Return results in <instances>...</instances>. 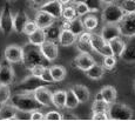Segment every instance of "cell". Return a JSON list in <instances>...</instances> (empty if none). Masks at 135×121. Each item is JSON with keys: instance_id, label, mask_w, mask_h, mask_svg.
<instances>
[{"instance_id": "obj_1", "label": "cell", "mask_w": 135, "mask_h": 121, "mask_svg": "<svg viewBox=\"0 0 135 121\" xmlns=\"http://www.w3.org/2000/svg\"><path fill=\"white\" fill-rule=\"evenodd\" d=\"M9 102H11L18 110L28 112V113L44 107L42 105L35 99L34 94L28 93V92H20V93L13 94L11 96V99H9Z\"/></svg>"}, {"instance_id": "obj_2", "label": "cell", "mask_w": 135, "mask_h": 121, "mask_svg": "<svg viewBox=\"0 0 135 121\" xmlns=\"http://www.w3.org/2000/svg\"><path fill=\"white\" fill-rule=\"evenodd\" d=\"M47 62L48 60L44 56V54L40 50V46L33 45L31 42H28L27 45L24 46V60H22V64L27 69H31L35 65H39V64L46 65Z\"/></svg>"}, {"instance_id": "obj_3", "label": "cell", "mask_w": 135, "mask_h": 121, "mask_svg": "<svg viewBox=\"0 0 135 121\" xmlns=\"http://www.w3.org/2000/svg\"><path fill=\"white\" fill-rule=\"evenodd\" d=\"M124 12L116 2L107 4L101 12V19L103 24H119L123 18Z\"/></svg>"}, {"instance_id": "obj_4", "label": "cell", "mask_w": 135, "mask_h": 121, "mask_svg": "<svg viewBox=\"0 0 135 121\" xmlns=\"http://www.w3.org/2000/svg\"><path fill=\"white\" fill-rule=\"evenodd\" d=\"M108 117L109 120H131L133 119V110L129 106L120 102H113L108 107Z\"/></svg>"}, {"instance_id": "obj_5", "label": "cell", "mask_w": 135, "mask_h": 121, "mask_svg": "<svg viewBox=\"0 0 135 121\" xmlns=\"http://www.w3.org/2000/svg\"><path fill=\"white\" fill-rule=\"evenodd\" d=\"M46 84H47V82L44 81L40 76L31 74V75L26 76L21 82L15 85V86L13 87V89H14V91H20V92L34 93L35 89L39 88V87H41V86H46Z\"/></svg>"}, {"instance_id": "obj_6", "label": "cell", "mask_w": 135, "mask_h": 121, "mask_svg": "<svg viewBox=\"0 0 135 121\" xmlns=\"http://www.w3.org/2000/svg\"><path fill=\"white\" fill-rule=\"evenodd\" d=\"M121 35L124 38H132L135 35V12L124 13L123 18L119 22Z\"/></svg>"}, {"instance_id": "obj_7", "label": "cell", "mask_w": 135, "mask_h": 121, "mask_svg": "<svg viewBox=\"0 0 135 121\" xmlns=\"http://www.w3.org/2000/svg\"><path fill=\"white\" fill-rule=\"evenodd\" d=\"M13 18H14V15L12 14L11 7L8 4H6L1 11V15H0V31L5 35H8L12 31H14Z\"/></svg>"}, {"instance_id": "obj_8", "label": "cell", "mask_w": 135, "mask_h": 121, "mask_svg": "<svg viewBox=\"0 0 135 121\" xmlns=\"http://www.w3.org/2000/svg\"><path fill=\"white\" fill-rule=\"evenodd\" d=\"M4 56L11 64L22 62V60H24V47H20L18 45L7 46L4 51Z\"/></svg>"}, {"instance_id": "obj_9", "label": "cell", "mask_w": 135, "mask_h": 121, "mask_svg": "<svg viewBox=\"0 0 135 121\" xmlns=\"http://www.w3.org/2000/svg\"><path fill=\"white\" fill-rule=\"evenodd\" d=\"M14 69L12 67V64L7 61L6 59L0 62V84L11 86L14 81Z\"/></svg>"}, {"instance_id": "obj_10", "label": "cell", "mask_w": 135, "mask_h": 121, "mask_svg": "<svg viewBox=\"0 0 135 121\" xmlns=\"http://www.w3.org/2000/svg\"><path fill=\"white\" fill-rule=\"evenodd\" d=\"M95 64V60L89 52H80L73 60V66L82 72H86L88 68H90Z\"/></svg>"}, {"instance_id": "obj_11", "label": "cell", "mask_w": 135, "mask_h": 121, "mask_svg": "<svg viewBox=\"0 0 135 121\" xmlns=\"http://www.w3.org/2000/svg\"><path fill=\"white\" fill-rule=\"evenodd\" d=\"M40 50L42 52L44 56L48 60V62H53L59 56V47L56 41H52L47 39L42 45H40Z\"/></svg>"}, {"instance_id": "obj_12", "label": "cell", "mask_w": 135, "mask_h": 121, "mask_svg": "<svg viewBox=\"0 0 135 121\" xmlns=\"http://www.w3.org/2000/svg\"><path fill=\"white\" fill-rule=\"evenodd\" d=\"M33 94H34L35 99H37L44 107H49L53 105V101H52V95H53V93L51 92L49 87L41 86L35 89Z\"/></svg>"}, {"instance_id": "obj_13", "label": "cell", "mask_w": 135, "mask_h": 121, "mask_svg": "<svg viewBox=\"0 0 135 121\" xmlns=\"http://www.w3.org/2000/svg\"><path fill=\"white\" fill-rule=\"evenodd\" d=\"M101 35L105 39L106 42H109L115 38L121 37V32H120V27L118 24H105L101 30Z\"/></svg>"}, {"instance_id": "obj_14", "label": "cell", "mask_w": 135, "mask_h": 121, "mask_svg": "<svg viewBox=\"0 0 135 121\" xmlns=\"http://www.w3.org/2000/svg\"><path fill=\"white\" fill-rule=\"evenodd\" d=\"M120 59L128 64L135 62V35L129 38V40L126 42V47H124Z\"/></svg>"}, {"instance_id": "obj_15", "label": "cell", "mask_w": 135, "mask_h": 121, "mask_svg": "<svg viewBox=\"0 0 135 121\" xmlns=\"http://www.w3.org/2000/svg\"><path fill=\"white\" fill-rule=\"evenodd\" d=\"M40 9L48 12L49 14H52L55 19H60L62 18V12H64V5L61 4L59 0H51L47 4H45Z\"/></svg>"}, {"instance_id": "obj_16", "label": "cell", "mask_w": 135, "mask_h": 121, "mask_svg": "<svg viewBox=\"0 0 135 121\" xmlns=\"http://www.w3.org/2000/svg\"><path fill=\"white\" fill-rule=\"evenodd\" d=\"M34 20L38 24L39 28H44V30H45L46 27H48L49 25H52L54 21H55V18H54L52 14H49L48 12L44 11V9H38Z\"/></svg>"}, {"instance_id": "obj_17", "label": "cell", "mask_w": 135, "mask_h": 121, "mask_svg": "<svg viewBox=\"0 0 135 121\" xmlns=\"http://www.w3.org/2000/svg\"><path fill=\"white\" fill-rule=\"evenodd\" d=\"M18 112L11 102L0 105V120H15L18 119Z\"/></svg>"}, {"instance_id": "obj_18", "label": "cell", "mask_w": 135, "mask_h": 121, "mask_svg": "<svg viewBox=\"0 0 135 121\" xmlns=\"http://www.w3.org/2000/svg\"><path fill=\"white\" fill-rule=\"evenodd\" d=\"M90 37H92V33H89V31H85L78 37L76 47L80 52H93L92 45H90Z\"/></svg>"}, {"instance_id": "obj_19", "label": "cell", "mask_w": 135, "mask_h": 121, "mask_svg": "<svg viewBox=\"0 0 135 121\" xmlns=\"http://www.w3.org/2000/svg\"><path fill=\"white\" fill-rule=\"evenodd\" d=\"M78 35H75L71 30H62L60 38H59V43L62 47H68L76 42Z\"/></svg>"}, {"instance_id": "obj_20", "label": "cell", "mask_w": 135, "mask_h": 121, "mask_svg": "<svg viewBox=\"0 0 135 121\" xmlns=\"http://www.w3.org/2000/svg\"><path fill=\"white\" fill-rule=\"evenodd\" d=\"M30 20V18L27 17V14L24 11L18 12L13 18V26H14V31L17 33H22L24 32V27L27 24V21Z\"/></svg>"}, {"instance_id": "obj_21", "label": "cell", "mask_w": 135, "mask_h": 121, "mask_svg": "<svg viewBox=\"0 0 135 121\" xmlns=\"http://www.w3.org/2000/svg\"><path fill=\"white\" fill-rule=\"evenodd\" d=\"M105 72H106V68L103 67L102 65H99V64L95 62L92 67L88 68L87 71L85 72V74H86V76L89 78L90 80H100L101 78H103Z\"/></svg>"}, {"instance_id": "obj_22", "label": "cell", "mask_w": 135, "mask_h": 121, "mask_svg": "<svg viewBox=\"0 0 135 121\" xmlns=\"http://www.w3.org/2000/svg\"><path fill=\"white\" fill-rule=\"evenodd\" d=\"M61 32H62V26L55 21H54L52 25H49L48 27L45 28L46 38H47L48 40H52V41H59Z\"/></svg>"}, {"instance_id": "obj_23", "label": "cell", "mask_w": 135, "mask_h": 121, "mask_svg": "<svg viewBox=\"0 0 135 121\" xmlns=\"http://www.w3.org/2000/svg\"><path fill=\"white\" fill-rule=\"evenodd\" d=\"M72 89H73L75 95L78 96L80 104H86L88 100H89L90 92L86 86H84V85H74V86L72 87Z\"/></svg>"}, {"instance_id": "obj_24", "label": "cell", "mask_w": 135, "mask_h": 121, "mask_svg": "<svg viewBox=\"0 0 135 121\" xmlns=\"http://www.w3.org/2000/svg\"><path fill=\"white\" fill-rule=\"evenodd\" d=\"M52 101H53V106H55L56 108H59V109L66 108V91H64V89H58V91L53 92Z\"/></svg>"}, {"instance_id": "obj_25", "label": "cell", "mask_w": 135, "mask_h": 121, "mask_svg": "<svg viewBox=\"0 0 135 121\" xmlns=\"http://www.w3.org/2000/svg\"><path fill=\"white\" fill-rule=\"evenodd\" d=\"M100 92H101V94H102V96H103V100H105L106 102H108L109 105L116 101L118 93H116L115 87L107 85V86H103L102 88L100 89Z\"/></svg>"}, {"instance_id": "obj_26", "label": "cell", "mask_w": 135, "mask_h": 121, "mask_svg": "<svg viewBox=\"0 0 135 121\" xmlns=\"http://www.w3.org/2000/svg\"><path fill=\"white\" fill-rule=\"evenodd\" d=\"M46 40H47V38H46V33L44 28H38L34 33L28 35V42L33 43V45H37V46L42 45Z\"/></svg>"}, {"instance_id": "obj_27", "label": "cell", "mask_w": 135, "mask_h": 121, "mask_svg": "<svg viewBox=\"0 0 135 121\" xmlns=\"http://www.w3.org/2000/svg\"><path fill=\"white\" fill-rule=\"evenodd\" d=\"M51 69V73H52V76L54 79V82H60L62 81L65 78H66V68L61 65H53L49 67Z\"/></svg>"}, {"instance_id": "obj_28", "label": "cell", "mask_w": 135, "mask_h": 121, "mask_svg": "<svg viewBox=\"0 0 135 121\" xmlns=\"http://www.w3.org/2000/svg\"><path fill=\"white\" fill-rule=\"evenodd\" d=\"M82 21H84V25H85L86 31H89V32L94 31L95 28L98 27V25H99L98 17H97V15H94L93 13L86 14L84 18H82Z\"/></svg>"}, {"instance_id": "obj_29", "label": "cell", "mask_w": 135, "mask_h": 121, "mask_svg": "<svg viewBox=\"0 0 135 121\" xmlns=\"http://www.w3.org/2000/svg\"><path fill=\"white\" fill-rule=\"evenodd\" d=\"M90 45L94 52H98L100 54L101 50L103 48V46L106 45V41L102 38L101 34H97V33H92V37H90Z\"/></svg>"}, {"instance_id": "obj_30", "label": "cell", "mask_w": 135, "mask_h": 121, "mask_svg": "<svg viewBox=\"0 0 135 121\" xmlns=\"http://www.w3.org/2000/svg\"><path fill=\"white\" fill-rule=\"evenodd\" d=\"M109 43H110L112 50H113L114 55L120 58L121 54L123 52V50H124V47H126V41H123L121 39V37H119V38H115V39L109 41Z\"/></svg>"}, {"instance_id": "obj_31", "label": "cell", "mask_w": 135, "mask_h": 121, "mask_svg": "<svg viewBox=\"0 0 135 121\" xmlns=\"http://www.w3.org/2000/svg\"><path fill=\"white\" fill-rule=\"evenodd\" d=\"M80 101L78 99V96L75 95L74 91L72 88L66 91V108L67 109H74L79 106Z\"/></svg>"}, {"instance_id": "obj_32", "label": "cell", "mask_w": 135, "mask_h": 121, "mask_svg": "<svg viewBox=\"0 0 135 121\" xmlns=\"http://www.w3.org/2000/svg\"><path fill=\"white\" fill-rule=\"evenodd\" d=\"M69 30H71L75 35H78V37H79L81 33H84L85 31H86V28H85L84 21H82L81 18L78 17V18H75L74 20L69 21Z\"/></svg>"}, {"instance_id": "obj_33", "label": "cell", "mask_w": 135, "mask_h": 121, "mask_svg": "<svg viewBox=\"0 0 135 121\" xmlns=\"http://www.w3.org/2000/svg\"><path fill=\"white\" fill-rule=\"evenodd\" d=\"M12 94H11V87L8 85L0 84V105H4L9 101Z\"/></svg>"}, {"instance_id": "obj_34", "label": "cell", "mask_w": 135, "mask_h": 121, "mask_svg": "<svg viewBox=\"0 0 135 121\" xmlns=\"http://www.w3.org/2000/svg\"><path fill=\"white\" fill-rule=\"evenodd\" d=\"M75 18H78V13H76V9H75V6L73 5V2H72V5H68V6L64 7L62 19L72 21V20H74Z\"/></svg>"}, {"instance_id": "obj_35", "label": "cell", "mask_w": 135, "mask_h": 121, "mask_svg": "<svg viewBox=\"0 0 135 121\" xmlns=\"http://www.w3.org/2000/svg\"><path fill=\"white\" fill-rule=\"evenodd\" d=\"M115 2L123 9L124 13L135 12V0H115Z\"/></svg>"}, {"instance_id": "obj_36", "label": "cell", "mask_w": 135, "mask_h": 121, "mask_svg": "<svg viewBox=\"0 0 135 121\" xmlns=\"http://www.w3.org/2000/svg\"><path fill=\"white\" fill-rule=\"evenodd\" d=\"M73 5L75 6V9H76L78 17L82 18V17H85L86 14L90 13V8H89V6L87 5V2H85V1H76V2H73Z\"/></svg>"}, {"instance_id": "obj_37", "label": "cell", "mask_w": 135, "mask_h": 121, "mask_svg": "<svg viewBox=\"0 0 135 121\" xmlns=\"http://www.w3.org/2000/svg\"><path fill=\"white\" fill-rule=\"evenodd\" d=\"M108 107H109V104L106 102L103 99L98 100L95 99L92 104V112L93 113H97V112H107Z\"/></svg>"}, {"instance_id": "obj_38", "label": "cell", "mask_w": 135, "mask_h": 121, "mask_svg": "<svg viewBox=\"0 0 135 121\" xmlns=\"http://www.w3.org/2000/svg\"><path fill=\"white\" fill-rule=\"evenodd\" d=\"M116 65V56L115 55H107L103 56V61H102V66L105 67L107 71H110L115 67Z\"/></svg>"}, {"instance_id": "obj_39", "label": "cell", "mask_w": 135, "mask_h": 121, "mask_svg": "<svg viewBox=\"0 0 135 121\" xmlns=\"http://www.w3.org/2000/svg\"><path fill=\"white\" fill-rule=\"evenodd\" d=\"M39 28L38 26V24L35 22V20H28L27 21V24L25 25V27H24V34H26L28 37L30 34H32V33H34L35 31H37Z\"/></svg>"}, {"instance_id": "obj_40", "label": "cell", "mask_w": 135, "mask_h": 121, "mask_svg": "<svg viewBox=\"0 0 135 121\" xmlns=\"http://www.w3.org/2000/svg\"><path fill=\"white\" fill-rule=\"evenodd\" d=\"M45 120L47 121H53V120H62V114L58 110H51V112L45 114Z\"/></svg>"}, {"instance_id": "obj_41", "label": "cell", "mask_w": 135, "mask_h": 121, "mask_svg": "<svg viewBox=\"0 0 135 121\" xmlns=\"http://www.w3.org/2000/svg\"><path fill=\"white\" fill-rule=\"evenodd\" d=\"M47 67L46 65H44V64H39V65H35L34 67H32L30 69L31 71V74H33V75H37V76H40L42 75L44 71H45V68Z\"/></svg>"}, {"instance_id": "obj_42", "label": "cell", "mask_w": 135, "mask_h": 121, "mask_svg": "<svg viewBox=\"0 0 135 121\" xmlns=\"http://www.w3.org/2000/svg\"><path fill=\"white\" fill-rule=\"evenodd\" d=\"M41 79H42L44 81H46L47 84H53V82H54V79H53V76H52L51 69H49L48 66L45 68V71H44L42 75H41Z\"/></svg>"}, {"instance_id": "obj_43", "label": "cell", "mask_w": 135, "mask_h": 121, "mask_svg": "<svg viewBox=\"0 0 135 121\" xmlns=\"http://www.w3.org/2000/svg\"><path fill=\"white\" fill-rule=\"evenodd\" d=\"M30 120L32 121H41V120H45V114L40 112L39 109H35L33 112H31V118Z\"/></svg>"}, {"instance_id": "obj_44", "label": "cell", "mask_w": 135, "mask_h": 121, "mask_svg": "<svg viewBox=\"0 0 135 121\" xmlns=\"http://www.w3.org/2000/svg\"><path fill=\"white\" fill-rule=\"evenodd\" d=\"M92 120H109L107 112H97L92 114Z\"/></svg>"}, {"instance_id": "obj_45", "label": "cell", "mask_w": 135, "mask_h": 121, "mask_svg": "<svg viewBox=\"0 0 135 121\" xmlns=\"http://www.w3.org/2000/svg\"><path fill=\"white\" fill-rule=\"evenodd\" d=\"M100 54L102 56H107V55H114V53H113V50H112V47H110V43L109 42H106V45L103 46V48L101 50V52Z\"/></svg>"}, {"instance_id": "obj_46", "label": "cell", "mask_w": 135, "mask_h": 121, "mask_svg": "<svg viewBox=\"0 0 135 121\" xmlns=\"http://www.w3.org/2000/svg\"><path fill=\"white\" fill-rule=\"evenodd\" d=\"M31 4L33 5V7H35V8L40 9L41 7L44 6L45 4H47L48 1H51V0H30Z\"/></svg>"}, {"instance_id": "obj_47", "label": "cell", "mask_w": 135, "mask_h": 121, "mask_svg": "<svg viewBox=\"0 0 135 121\" xmlns=\"http://www.w3.org/2000/svg\"><path fill=\"white\" fill-rule=\"evenodd\" d=\"M79 118L73 113H65L62 114V120H78Z\"/></svg>"}, {"instance_id": "obj_48", "label": "cell", "mask_w": 135, "mask_h": 121, "mask_svg": "<svg viewBox=\"0 0 135 121\" xmlns=\"http://www.w3.org/2000/svg\"><path fill=\"white\" fill-rule=\"evenodd\" d=\"M62 5H69L71 2H73V0H59Z\"/></svg>"}, {"instance_id": "obj_49", "label": "cell", "mask_w": 135, "mask_h": 121, "mask_svg": "<svg viewBox=\"0 0 135 121\" xmlns=\"http://www.w3.org/2000/svg\"><path fill=\"white\" fill-rule=\"evenodd\" d=\"M101 2L107 5V4H113V2H115V0H101Z\"/></svg>"}, {"instance_id": "obj_50", "label": "cell", "mask_w": 135, "mask_h": 121, "mask_svg": "<svg viewBox=\"0 0 135 121\" xmlns=\"http://www.w3.org/2000/svg\"><path fill=\"white\" fill-rule=\"evenodd\" d=\"M95 99H98V100L103 99V96H102V94H101V92H99V93H97V95H95Z\"/></svg>"}, {"instance_id": "obj_51", "label": "cell", "mask_w": 135, "mask_h": 121, "mask_svg": "<svg viewBox=\"0 0 135 121\" xmlns=\"http://www.w3.org/2000/svg\"><path fill=\"white\" fill-rule=\"evenodd\" d=\"M76 1H87V0H73V2H76Z\"/></svg>"}, {"instance_id": "obj_52", "label": "cell", "mask_w": 135, "mask_h": 121, "mask_svg": "<svg viewBox=\"0 0 135 121\" xmlns=\"http://www.w3.org/2000/svg\"><path fill=\"white\" fill-rule=\"evenodd\" d=\"M7 1H9V2H14V1H17V0H7Z\"/></svg>"}, {"instance_id": "obj_53", "label": "cell", "mask_w": 135, "mask_h": 121, "mask_svg": "<svg viewBox=\"0 0 135 121\" xmlns=\"http://www.w3.org/2000/svg\"><path fill=\"white\" fill-rule=\"evenodd\" d=\"M134 89H135V82H134Z\"/></svg>"}]
</instances>
